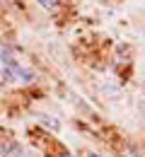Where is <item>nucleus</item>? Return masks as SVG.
I'll return each mask as SVG.
<instances>
[{"label":"nucleus","mask_w":145,"mask_h":157,"mask_svg":"<svg viewBox=\"0 0 145 157\" xmlns=\"http://www.w3.org/2000/svg\"><path fill=\"white\" fill-rule=\"evenodd\" d=\"M0 75L7 85H32L36 80V73L20 63L7 46H0Z\"/></svg>","instance_id":"obj_1"},{"label":"nucleus","mask_w":145,"mask_h":157,"mask_svg":"<svg viewBox=\"0 0 145 157\" xmlns=\"http://www.w3.org/2000/svg\"><path fill=\"white\" fill-rule=\"evenodd\" d=\"M87 157H102V155H97V152H87Z\"/></svg>","instance_id":"obj_5"},{"label":"nucleus","mask_w":145,"mask_h":157,"mask_svg":"<svg viewBox=\"0 0 145 157\" xmlns=\"http://www.w3.org/2000/svg\"><path fill=\"white\" fill-rule=\"evenodd\" d=\"M36 2L41 5L44 10H48V12H53V10L58 7V2H61V0H36Z\"/></svg>","instance_id":"obj_3"},{"label":"nucleus","mask_w":145,"mask_h":157,"mask_svg":"<svg viewBox=\"0 0 145 157\" xmlns=\"http://www.w3.org/2000/svg\"><path fill=\"white\" fill-rule=\"evenodd\" d=\"M39 123L46 126V128H51V131H58V128H61V123H58L53 116H39Z\"/></svg>","instance_id":"obj_2"},{"label":"nucleus","mask_w":145,"mask_h":157,"mask_svg":"<svg viewBox=\"0 0 145 157\" xmlns=\"http://www.w3.org/2000/svg\"><path fill=\"white\" fill-rule=\"evenodd\" d=\"M65 157H73V155H65Z\"/></svg>","instance_id":"obj_8"},{"label":"nucleus","mask_w":145,"mask_h":157,"mask_svg":"<svg viewBox=\"0 0 145 157\" xmlns=\"http://www.w3.org/2000/svg\"><path fill=\"white\" fill-rule=\"evenodd\" d=\"M2 7H5V0H0V10H2Z\"/></svg>","instance_id":"obj_6"},{"label":"nucleus","mask_w":145,"mask_h":157,"mask_svg":"<svg viewBox=\"0 0 145 157\" xmlns=\"http://www.w3.org/2000/svg\"><path fill=\"white\" fill-rule=\"evenodd\" d=\"M0 157H7V155H5V152H0Z\"/></svg>","instance_id":"obj_7"},{"label":"nucleus","mask_w":145,"mask_h":157,"mask_svg":"<svg viewBox=\"0 0 145 157\" xmlns=\"http://www.w3.org/2000/svg\"><path fill=\"white\" fill-rule=\"evenodd\" d=\"M121 157H145L140 150H135V147H126L124 152H121Z\"/></svg>","instance_id":"obj_4"}]
</instances>
